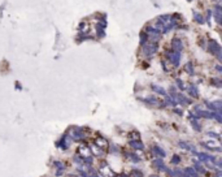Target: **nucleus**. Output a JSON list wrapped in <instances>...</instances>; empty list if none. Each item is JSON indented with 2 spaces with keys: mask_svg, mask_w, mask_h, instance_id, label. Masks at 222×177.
<instances>
[{
  "mask_svg": "<svg viewBox=\"0 0 222 177\" xmlns=\"http://www.w3.org/2000/svg\"><path fill=\"white\" fill-rule=\"evenodd\" d=\"M208 135L210 137V138H216L217 141L219 139V137H221V135H219L218 133H212V132H209V133H208Z\"/></svg>",
  "mask_w": 222,
  "mask_h": 177,
  "instance_id": "31",
  "label": "nucleus"
},
{
  "mask_svg": "<svg viewBox=\"0 0 222 177\" xmlns=\"http://www.w3.org/2000/svg\"><path fill=\"white\" fill-rule=\"evenodd\" d=\"M185 70H186L190 76H194V74H195V70H194V65H192V63H187L186 67H185Z\"/></svg>",
  "mask_w": 222,
  "mask_h": 177,
  "instance_id": "19",
  "label": "nucleus"
},
{
  "mask_svg": "<svg viewBox=\"0 0 222 177\" xmlns=\"http://www.w3.org/2000/svg\"><path fill=\"white\" fill-rule=\"evenodd\" d=\"M194 20L197 24H204V17L201 16L199 12H196V11H194Z\"/></svg>",
  "mask_w": 222,
  "mask_h": 177,
  "instance_id": "16",
  "label": "nucleus"
},
{
  "mask_svg": "<svg viewBox=\"0 0 222 177\" xmlns=\"http://www.w3.org/2000/svg\"><path fill=\"white\" fill-rule=\"evenodd\" d=\"M127 156H129V158H130L133 162H139V160H140V159L138 158V156H136L135 154H127Z\"/></svg>",
  "mask_w": 222,
  "mask_h": 177,
  "instance_id": "32",
  "label": "nucleus"
},
{
  "mask_svg": "<svg viewBox=\"0 0 222 177\" xmlns=\"http://www.w3.org/2000/svg\"><path fill=\"white\" fill-rule=\"evenodd\" d=\"M147 41H148V36H147L146 31H142V33H140V44H142V46L146 44Z\"/></svg>",
  "mask_w": 222,
  "mask_h": 177,
  "instance_id": "21",
  "label": "nucleus"
},
{
  "mask_svg": "<svg viewBox=\"0 0 222 177\" xmlns=\"http://www.w3.org/2000/svg\"><path fill=\"white\" fill-rule=\"evenodd\" d=\"M151 87H152V90H153L155 92H157V94H160V95H163V96L168 95V94H166V91H165L163 87H158V86H156V85H152Z\"/></svg>",
  "mask_w": 222,
  "mask_h": 177,
  "instance_id": "17",
  "label": "nucleus"
},
{
  "mask_svg": "<svg viewBox=\"0 0 222 177\" xmlns=\"http://www.w3.org/2000/svg\"><path fill=\"white\" fill-rule=\"evenodd\" d=\"M82 158H83V156H80V155H75L73 160H74V163H77V164L80 165V164H83V159H82Z\"/></svg>",
  "mask_w": 222,
  "mask_h": 177,
  "instance_id": "26",
  "label": "nucleus"
},
{
  "mask_svg": "<svg viewBox=\"0 0 222 177\" xmlns=\"http://www.w3.org/2000/svg\"><path fill=\"white\" fill-rule=\"evenodd\" d=\"M72 141H73V139H72L70 134H65V135L63 137V138L57 142V146H58V147H61L63 150H66V148H69Z\"/></svg>",
  "mask_w": 222,
  "mask_h": 177,
  "instance_id": "6",
  "label": "nucleus"
},
{
  "mask_svg": "<svg viewBox=\"0 0 222 177\" xmlns=\"http://www.w3.org/2000/svg\"><path fill=\"white\" fill-rule=\"evenodd\" d=\"M213 119L217 120V123H222V116H221L219 112H214L213 113Z\"/></svg>",
  "mask_w": 222,
  "mask_h": 177,
  "instance_id": "29",
  "label": "nucleus"
},
{
  "mask_svg": "<svg viewBox=\"0 0 222 177\" xmlns=\"http://www.w3.org/2000/svg\"><path fill=\"white\" fill-rule=\"evenodd\" d=\"M129 145H130V147H133L135 150H143L144 148V145L140 142L139 139H133V141L129 142Z\"/></svg>",
  "mask_w": 222,
  "mask_h": 177,
  "instance_id": "11",
  "label": "nucleus"
},
{
  "mask_svg": "<svg viewBox=\"0 0 222 177\" xmlns=\"http://www.w3.org/2000/svg\"><path fill=\"white\" fill-rule=\"evenodd\" d=\"M171 50L175 51V52H182V50H183V43H182V41H180V39H178V38H174L173 41H171Z\"/></svg>",
  "mask_w": 222,
  "mask_h": 177,
  "instance_id": "8",
  "label": "nucleus"
},
{
  "mask_svg": "<svg viewBox=\"0 0 222 177\" xmlns=\"http://www.w3.org/2000/svg\"><path fill=\"white\" fill-rule=\"evenodd\" d=\"M149 177H160V176H155V174H153V176H149Z\"/></svg>",
  "mask_w": 222,
  "mask_h": 177,
  "instance_id": "37",
  "label": "nucleus"
},
{
  "mask_svg": "<svg viewBox=\"0 0 222 177\" xmlns=\"http://www.w3.org/2000/svg\"><path fill=\"white\" fill-rule=\"evenodd\" d=\"M216 69H217V72H218V73H221V72H222V68H221V65H219V64L216 67Z\"/></svg>",
  "mask_w": 222,
  "mask_h": 177,
  "instance_id": "36",
  "label": "nucleus"
},
{
  "mask_svg": "<svg viewBox=\"0 0 222 177\" xmlns=\"http://www.w3.org/2000/svg\"><path fill=\"white\" fill-rule=\"evenodd\" d=\"M170 162H171V164H179V163H180V158H179V155H174Z\"/></svg>",
  "mask_w": 222,
  "mask_h": 177,
  "instance_id": "30",
  "label": "nucleus"
},
{
  "mask_svg": "<svg viewBox=\"0 0 222 177\" xmlns=\"http://www.w3.org/2000/svg\"><path fill=\"white\" fill-rule=\"evenodd\" d=\"M53 165L57 168V172H56V176H60V174H63V172L65 171V164L63 162H55Z\"/></svg>",
  "mask_w": 222,
  "mask_h": 177,
  "instance_id": "12",
  "label": "nucleus"
},
{
  "mask_svg": "<svg viewBox=\"0 0 222 177\" xmlns=\"http://www.w3.org/2000/svg\"><path fill=\"white\" fill-rule=\"evenodd\" d=\"M157 50H158L157 43H149V42H147L146 44L142 46V52H143V55L147 56V57L155 56V55L157 53Z\"/></svg>",
  "mask_w": 222,
  "mask_h": 177,
  "instance_id": "1",
  "label": "nucleus"
},
{
  "mask_svg": "<svg viewBox=\"0 0 222 177\" xmlns=\"http://www.w3.org/2000/svg\"><path fill=\"white\" fill-rule=\"evenodd\" d=\"M82 159H83V163H85V164H88V165H91L92 162H94L92 158H87V156H86V158H82Z\"/></svg>",
  "mask_w": 222,
  "mask_h": 177,
  "instance_id": "33",
  "label": "nucleus"
},
{
  "mask_svg": "<svg viewBox=\"0 0 222 177\" xmlns=\"http://www.w3.org/2000/svg\"><path fill=\"white\" fill-rule=\"evenodd\" d=\"M95 142H96L97 147H100V148H104V147L107 146V141H105V139H103V138H96V139H95Z\"/></svg>",
  "mask_w": 222,
  "mask_h": 177,
  "instance_id": "20",
  "label": "nucleus"
},
{
  "mask_svg": "<svg viewBox=\"0 0 222 177\" xmlns=\"http://www.w3.org/2000/svg\"><path fill=\"white\" fill-rule=\"evenodd\" d=\"M166 56H168V59L171 61V64L174 67L179 65V63H180V52H175V51L171 50V51H168Z\"/></svg>",
  "mask_w": 222,
  "mask_h": 177,
  "instance_id": "4",
  "label": "nucleus"
},
{
  "mask_svg": "<svg viewBox=\"0 0 222 177\" xmlns=\"http://www.w3.org/2000/svg\"><path fill=\"white\" fill-rule=\"evenodd\" d=\"M188 94L192 96V98H197L199 96V90H197V86L195 83H191L188 86Z\"/></svg>",
  "mask_w": 222,
  "mask_h": 177,
  "instance_id": "13",
  "label": "nucleus"
},
{
  "mask_svg": "<svg viewBox=\"0 0 222 177\" xmlns=\"http://www.w3.org/2000/svg\"><path fill=\"white\" fill-rule=\"evenodd\" d=\"M210 14H212V11H207V22L209 24L210 21Z\"/></svg>",
  "mask_w": 222,
  "mask_h": 177,
  "instance_id": "35",
  "label": "nucleus"
},
{
  "mask_svg": "<svg viewBox=\"0 0 222 177\" xmlns=\"http://www.w3.org/2000/svg\"><path fill=\"white\" fill-rule=\"evenodd\" d=\"M131 177H143V173L140 172V171H138V169H133Z\"/></svg>",
  "mask_w": 222,
  "mask_h": 177,
  "instance_id": "28",
  "label": "nucleus"
},
{
  "mask_svg": "<svg viewBox=\"0 0 222 177\" xmlns=\"http://www.w3.org/2000/svg\"><path fill=\"white\" fill-rule=\"evenodd\" d=\"M183 173H185L186 176H196V174H197V172H196L194 168H191V167L185 168V169H183Z\"/></svg>",
  "mask_w": 222,
  "mask_h": 177,
  "instance_id": "18",
  "label": "nucleus"
},
{
  "mask_svg": "<svg viewBox=\"0 0 222 177\" xmlns=\"http://www.w3.org/2000/svg\"><path fill=\"white\" fill-rule=\"evenodd\" d=\"M214 86H217V87H221L222 86V81L219 80V78H212V81H210Z\"/></svg>",
  "mask_w": 222,
  "mask_h": 177,
  "instance_id": "27",
  "label": "nucleus"
},
{
  "mask_svg": "<svg viewBox=\"0 0 222 177\" xmlns=\"http://www.w3.org/2000/svg\"><path fill=\"white\" fill-rule=\"evenodd\" d=\"M152 151L158 156V158H165V155H166L165 151L161 148V147H158V146H153V147H152Z\"/></svg>",
  "mask_w": 222,
  "mask_h": 177,
  "instance_id": "15",
  "label": "nucleus"
},
{
  "mask_svg": "<svg viewBox=\"0 0 222 177\" xmlns=\"http://www.w3.org/2000/svg\"><path fill=\"white\" fill-rule=\"evenodd\" d=\"M209 51L212 52V55H216L218 61H222V52H221V46L217 43V41H210L209 42Z\"/></svg>",
  "mask_w": 222,
  "mask_h": 177,
  "instance_id": "2",
  "label": "nucleus"
},
{
  "mask_svg": "<svg viewBox=\"0 0 222 177\" xmlns=\"http://www.w3.org/2000/svg\"><path fill=\"white\" fill-rule=\"evenodd\" d=\"M70 137H72V139H74V141H82V139H85L86 134L83 133V130L80 128H73Z\"/></svg>",
  "mask_w": 222,
  "mask_h": 177,
  "instance_id": "5",
  "label": "nucleus"
},
{
  "mask_svg": "<svg viewBox=\"0 0 222 177\" xmlns=\"http://www.w3.org/2000/svg\"><path fill=\"white\" fill-rule=\"evenodd\" d=\"M164 98H165V102H164V103H165V106H171V107H175V106L178 104V103L175 102V99H174V98H173L171 95H170V96H169V95H165Z\"/></svg>",
  "mask_w": 222,
  "mask_h": 177,
  "instance_id": "14",
  "label": "nucleus"
},
{
  "mask_svg": "<svg viewBox=\"0 0 222 177\" xmlns=\"http://www.w3.org/2000/svg\"><path fill=\"white\" fill-rule=\"evenodd\" d=\"M146 34H147L148 39H151V41H153V42H157L161 38V33L155 26H148L147 30H146Z\"/></svg>",
  "mask_w": 222,
  "mask_h": 177,
  "instance_id": "3",
  "label": "nucleus"
},
{
  "mask_svg": "<svg viewBox=\"0 0 222 177\" xmlns=\"http://www.w3.org/2000/svg\"><path fill=\"white\" fill-rule=\"evenodd\" d=\"M91 151H92L95 155H99V156H100V155H103V151L100 150L99 147H96V146H91Z\"/></svg>",
  "mask_w": 222,
  "mask_h": 177,
  "instance_id": "25",
  "label": "nucleus"
},
{
  "mask_svg": "<svg viewBox=\"0 0 222 177\" xmlns=\"http://www.w3.org/2000/svg\"><path fill=\"white\" fill-rule=\"evenodd\" d=\"M152 165H153V168H155V169H157L158 172H165V169H166V167H165V164H164L163 158H157V159H155V160H153V163H152Z\"/></svg>",
  "mask_w": 222,
  "mask_h": 177,
  "instance_id": "7",
  "label": "nucleus"
},
{
  "mask_svg": "<svg viewBox=\"0 0 222 177\" xmlns=\"http://www.w3.org/2000/svg\"><path fill=\"white\" fill-rule=\"evenodd\" d=\"M214 2H217V3H221V0H214Z\"/></svg>",
  "mask_w": 222,
  "mask_h": 177,
  "instance_id": "38",
  "label": "nucleus"
},
{
  "mask_svg": "<svg viewBox=\"0 0 222 177\" xmlns=\"http://www.w3.org/2000/svg\"><path fill=\"white\" fill-rule=\"evenodd\" d=\"M175 83H177V87L180 89V90H185V89H186V86L183 85V81L179 80V78H177V80H175Z\"/></svg>",
  "mask_w": 222,
  "mask_h": 177,
  "instance_id": "24",
  "label": "nucleus"
},
{
  "mask_svg": "<svg viewBox=\"0 0 222 177\" xmlns=\"http://www.w3.org/2000/svg\"><path fill=\"white\" fill-rule=\"evenodd\" d=\"M179 146L182 147V148H185V150H191L194 155H196V154H197V151H196L195 146H194V145H191V143H188V142H185V141H179Z\"/></svg>",
  "mask_w": 222,
  "mask_h": 177,
  "instance_id": "9",
  "label": "nucleus"
},
{
  "mask_svg": "<svg viewBox=\"0 0 222 177\" xmlns=\"http://www.w3.org/2000/svg\"><path fill=\"white\" fill-rule=\"evenodd\" d=\"M195 171H197V172H201V173H204L205 172V169L203 168V165H201L199 162H195V168H194Z\"/></svg>",
  "mask_w": 222,
  "mask_h": 177,
  "instance_id": "23",
  "label": "nucleus"
},
{
  "mask_svg": "<svg viewBox=\"0 0 222 177\" xmlns=\"http://www.w3.org/2000/svg\"><path fill=\"white\" fill-rule=\"evenodd\" d=\"M173 111H174V113H177V115H179V116H182V115H183L182 109H178V108H174Z\"/></svg>",
  "mask_w": 222,
  "mask_h": 177,
  "instance_id": "34",
  "label": "nucleus"
},
{
  "mask_svg": "<svg viewBox=\"0 0 222 177\" xmlns=\"http://www.w3.org/2000/svg\"><path fill=\"white\" fill-rule=\"evenodd\" d=\"M213 14H214V18H216V22H217V24H221V16H222V9H221V5H219V4H217V5L214 7Z\"/></svg>",
  "mask_w": 222,
  "mask_h": 177,
  "instance_id": "10",
  "label": "nucleus"
},
{
  "mask_svg": "<svg viewBox=\"0 0 222 177\" xmlns=\"http://www.w3.org/2000/svg\"><path fill=\"white\" fill-rule=\"evenodd\" d=\"M191 125H192V128H194L196 132H201V126L199 125L197 120H191Z\"/></svg>",
  "mask_w": 222,
  "mask_h": 177,
  "instance_id": "22",
  "label": "nucleus"
}]
</instances>
